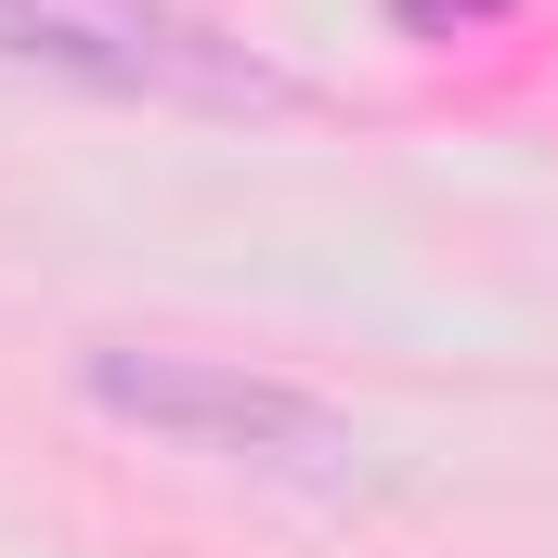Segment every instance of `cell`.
<instances>
[{"instance_id": "2", "label": "cell", "mask_w": 558, "mask_h": 558, "mask_svg": "<svg viewBox=\"0 0 558 558\" xmlns=\"http://www.w3.org/2000/svg\"><path fill=\"white\" fill-rule=\"evenodd\" d=\"M0 65H52L143 105H286V78L182 0H0Z\"/></svg>"}, {"instance_id": "3", "label": "cell", "mask_w": 558, "mask_h": 558, "mask_svg": "<svg viewBox=\"0 0 558 558\" xmlns=\"http://www.w3.org/2000/svg\"><path fill=\"white\" fill-rule=\"evenodd\" d=\"M390 13H403L416 39H468V26H494L507 0H390Z\"/></svg>"}, {"instance_id": "1", "label": "cell", "mask_w": 558, "mask_h": 558, "mask_svg": "<svg viewBox=\"0 0 558 558\" xmlns=\"http://www.w3.org/2000/svg\"><path fill=\"white\" fill-rule=\"evenodd\" d=\"M78 390L118 428L169 441V454H208V468H247V481H299V494H338L364 468L351 416H325L312 390L286 377H247V364H208V351H143V338H105L78 364Z\"/></svg>"}]
</instances>
